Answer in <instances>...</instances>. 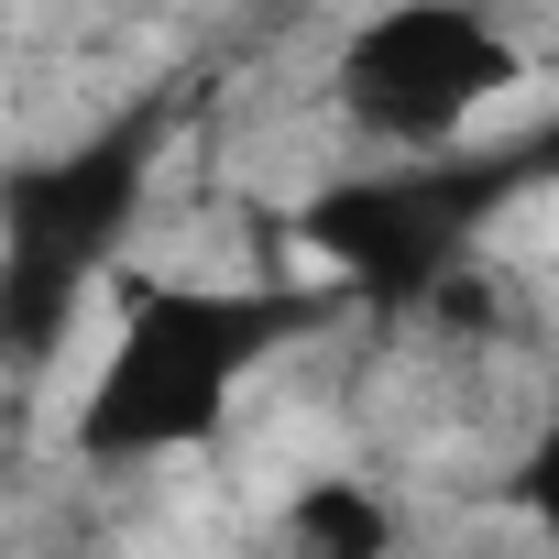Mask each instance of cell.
<instances>
[{"label": "cell", "mask_w": 559, "mask_h": 559, "mask_svg": "<svg viewBox=\"0 0 559 559\" xmlns=\"http://www.w3.org/2000/svg\"><path fill=\"white\" fill-rule=\"evenodd\" d=\"M515 88V45L483 12H450V0H417V12H384L352 56H341V99L373 132H461L483 121V99Z\"/></svg>", "instance_id": "6da1fadb"}, {"label": "cell", "mask_w": 559, "mask_h": 559, "mask_svg": "<svg viewBox=\"0 0 559 559\" xmlns=\"http://www.w3.org/2000/svg\"><path fill=\"white\" fill-rule=\"evenodd\" d=\"M219 373H230L219 319H198V308H154V319L121 341L88 439H99V450H176V439H198V428L219 417Z\"/></svg>", "instance_id": "7a4b0ae2"}, {"label": "cell", "mask_w": 559, "mask_h": 559, "mask_svg": "<svg viewBox=\"0 0 559 559\" xmlns=\"http://www.w3.org/2000/svg\"><path fill=\"white\" fill-rule=\"evenodd\" d=\"M286 537H297V548H384V537H395V515H384L373 493H352V483H330V472H319V483L286 504Z\"/></svg>", "instance_id": "3957f363"}]
</instances>
